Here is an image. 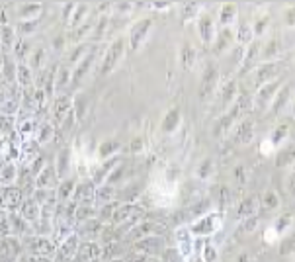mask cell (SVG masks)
Masks as SVG:
<instances>
[{
  "mask_svg": "<svg viewBox=\"0 0 295 262\" xmlns=\"http://www.w3.org/2000/svg\"><path fill=\"white\" fill-rule=\"evenodd\" d=\"M35 83V77H33V70L29 69L27 63H18V70H16V84L20 88H31Z\"/></svg>",
  "mask_w": 295,
  "mask_h": 262,
  "instance_id": "cell-13",
  "label": "cell"
},
{
  "mask_svg": "<svg viewBox=\"0 0 295 262\" xmlns=\"http://www.w3.org/2000/svg\"><path fill=\"white\" fill-rule=\"evenodd\" d=\"M123 51H125V38H118V40H114L112 45L107 47L104 61H102V67H100V77L109 74L112 70L116 69V65L120 63V59L123 57Z\"/></svg>",
  "mask_w": 295,
  "mask_h": 262,
  "instance_id": "cell-1",
  "label": "cell"
},
{
  "mask_svg": "<svg viewBox=\"0 0 295 262\" xmlns=\"http://www.w3.org/2000/svg\"><path fill=\"white\" fill-rule=\"evenodd\" d=\"M16 125H18L16 116H0V135L8 141L16 133Z\"/></svg>",
  "mask_w": 295,
  "mask_h": 262,
  "instance_id": "cell-20",
  "label": "cell"
},
{
  "mask_svg": "<svg viewBox=\"0 0 295 262\" xmlns=\"http://www.w3.org/2000/svg\"><path fill=\"white\" fill-rule=\"evenodd\" d=\"M70 77H72V72H70V67L67 65H61V67H57V74H55V92H57V96L67 88L68 81H70Z\"/></svg>",
  "mask_w": 295,
  "mask_h": 262,
  "instance_id": "cell-17",
  "label": "cell"
},
{
  "mask_svg": "<svg viewBox=\"0 0 295 262\" xmlns=\"http://www.w3.org/2000/svg\"><path fill=\"white\" fill-rule=\"evenodd\" d=\"M287 98H289V86H282V90H280V92L276 94V98H274V104H272V111H274V114H278V111H280L283 108V106H285Z\"/></svg>",
  "mask_w": 295,
  "mask_h": 262,
  "instance_id": "cell-33",
  "label": "cell"
},
{
  "mask_svg": "<svg viewBox=\"0 0 295 262\" xmlns=\"http://www.w3.org/2000/svg\"><path fill=\"white\" fill-rule=\"evenodd\" d=\"M68 163H70V149L68 147H63L59 155H57V170H59V174L61 176H65V172H67L68 168Z\"/></svg>",
  "mask_w": 295,
  "mask_h": 262,
  "instance_id": "cell-31",
  "label": "cell"
},
{
  "mask_svg": "<svg viewBox=\"0 0 295 262\" xmlns=\"http://www.w3.org/2000/svg\"><path fill=\"white\" fill-rule=\"evenodd\" d=\"M14 176H16V165L14 163H6V165L2 166V170H0V182L8 184Z\"/></svg>",
  "mask_w": 295,
  "mask_h": 262,
  "instance_id": "cell-38",
  "label": "cell"
},
{
  "mask_svg": "<svg viewBox=\"0 0 295 262\" xmlns=\"http://www.w3.org/2000/svg\"><path fill=\"white\" fill-rule=\"evenodd\" d=\"M264 239H266V243H276L278 241V229H266V233H264Z\"/></svg>",
  "mask_w": 295,
  "mask_h": 262,
  "instance_id": "cell-45",
  "label": "cell"
},
{
  "mask_svg": "<svg viewBox=\"0 0 295 262\" xmlns=\"http://www.w3.org/2000/svg\"><path fill=\"white\" fill-rule=\"evenodd\" d=\"M0 81H2V55H0Z\"/></svg>",
  "mask_w": 295,
  "mask_h": 262,
  "instance_id": "cell-53",
  "label": "cell"
},
{
  "mask_svg": "<svg viewBox=\"0 0 295 262\" xmlns=\"http://www.w3.org/2000/svg\"><path fill=\"white\" fill-rule=\"evenodd\" d=\"M198 29H200L201 42L203 43H211L215 38H217V31H215V22H213V18H211L209 14L200 16V20H198Z\"/></svg>",
  "mask_w": 295,
  "mask_h": 262,
  "instance_id": "cell-12",
  "label": "cell"
},
{
  "mask_svg": "<svg viewBox=\"0 0 295 262\" xmlns=\"http://www.w3.org/2000/svg\"><path fill=\"white\" fill-rule=\"evenodd\" d=\"M180 124H182V114H180L178 108H172L162 120V131L164 133H172L180 127Z\"/></svg>",
  "mask_w": 295,
  "mask_h": 262,
  "instance_id": "cell-16",
  "label": "cell"
},
{
  "mask_svg": "<svg viewBox=\"0 0 295 262\" xmlns=\"http://www.w3.org/2000/svg\"><path fill=\"white\" fill-rule=\"evenodd\" d=\"M278 51H280V42L278 40H270L266 43V47H264V51H260V57L262 59H274L278 55Z\"/></svg>",
  "mask_w": 295,
  "mask_h": 262,
  "instance_id": "cell-36",
  "label": "cell"
},
{
  "mask_svg": "<svg viewBox=\"0 0 295 262\" xmlns=\"http://www.w3.org/2000/svg\"><path fill=\"white\" fill-rule=\"evenodd\" d=\"M88 4H77V8H75V12H72V18H70V22H68V26L75 29V28H79L81 24H84L86 20V14H88Z\"/></svg>",
  "mask_w": 295,
  "mask_h": 262,
  "instance_id": "cell-27",
  "label": "cell"
},
{
  "mask_svg": "<svg viewBox=\"0 0 295 262\" xmlns=\"http://www.w3.org/2000/svg\"><path fill=\"white\" fill-rule=\"evenodd\" d=\"M72 250H75V241H68L67 247H65V250L61 252V258H68V256L72 254Z\"/></svg>",
  "mask_w": 295,
  "mask_h": 262,
  "instance_id": "cell-49",
  "label": "cell"
},
{
  "mask_svg": "<svg viewBox=\"0 0 295 262\" xmlns=\"http://www.w3.org/2000/svg\"><path fill=\"white\" fill-rule=\"evenodd\" d=\"M41 24V18L38 20H27V22H18V26H16V35H20V38H24L26 40L27 35H31V33H35V29L40 28Z\"/></svg>",
  "mask_w": 295,
  "mask_h": 262,
  "instance_id": "cell-23",
  "label": "cell"
},
{
  "mask_svg": "<svg viewBox=\"0 0 295 262\" xmlns=\"http://www.w3.org/2000/svg\"><path fill=\"white\" fill-rule=\"evenodd\" d=\"M268 22H270V18L268 16H260L258 20H256V24H254V28H252V31H254V35H262L264 31H266V26H268Z\"/></svg>",
  "mask_w": 295,
  "mask_h": 262,
  "instance_id": "cell-41",
  "label": "cell"
},
{
  "mask_svg": "<svg viewBox=\"0 0 295 262\" xmlns=\"http://www.w3.org/2000/svg\"><path fill=\"white\" fill-rule=\"evenodd\" d=\"M217 77H219V69H217V65L211 63L207 69L203 70V77H201V100H207V98L213 94V88L215 84H217Z\"/></svg>",
  "mask_w": 295,
  "mask_h": 262,
  "instance_id": "cell-7",
  "label": "cell"
},
{
  "mask_svg": "<svg viewBox=\"0 0 295 262\" xmlns=\"http://www.w3.org/2000/svg\"><path fill=\"white\" fill-rule=\"evenodd\" d=\"M254 137V127H252V122L250 120H246V122H242L239 125V129H237V143H242V145H246V143H250Z\"/></svg>",
  "mask_w": 295,
  "mask_h": 262,
  "instance_id": "cell-24",
  "label": "cell"
},
{
  "mask_svg": "<svg viewBox=\"0 0 295 262\" xmlns=\"http://www.w3.org/2000/svg\"><path fill=\"white\" fill-rule=\"evenodd\" d=\"M180 59H182V65H184V69H192L194 65H196V49L190 45V43H184V47H182V51H180Z\"/></svg>",
  "mask_w": 295,
  "mask_h": 262,
  "instance_id": "cell-29",
  "label": "cell"
},
{
  "mask_svg": "<svg viewBox=\"0 0 295 262\" xmlns=\"http://www.w3.org/2000/svg\"><path fill=\"white\" fill-rule=\"evenodd\" d=\"M81 196H90V194H92V186H90V184H82L81 186Z\"/></svg>",
  "mask_w": 295,
  "mask_h": 262,
  "instance_id": "cell-50",
  "label": "cell"
},
{
  "mask_svg": "<svg viewBox=\"0 0 295 262\" xmlns=\"http://www.w3.org/2000/svg\"><path fill=\"white\" fill-rule=\"evenodd\" d=\"M12 51H14V57L20 63H24V59H27V57L31 55V43L27 42V40H24V38H18Z\"/></svg>",
  "mask_w": 295,
  "mask_h": 262,
  "instance_id": "cell-25",
  "label": "cell"
},
{
  "mask_svg": "<svg viewBox=\"0 0 295 262\" xmlns=\"http://www.w3.org/2000/svg\"><path fill=\"white\" fill-rule=\"evenodd\" d=\"M285 24H287V26H295V6L285 12Z\"/></svg>",
  "mask_w": 295,
  "mask_h": 262,
  "instance_id": "cell-48",
  "label": "cell"
},
{
  "mask_svg": "<svg viewBox=\"0 0 295 262\" xmlns=\"http://www.w3.org/2000/svg\"><path fill=\"white\" fill-rule=\"evenodd\" d=\"M88 51H90L88 43H79V45H77V47H75V49H72V51L68 53L67 63H65V65H67V67H72V69H75V65H77V63H79V61H81L82 57L86 55Z\"/></svg>",
  "mask_w": 295,
  "mask_h": 262,
  "instance_id": "cell-26",
  "label": "cell"
},
{
  "mask_svg": "<svg viewBox=\"0 0 295 262\" xmlns=\"http://www.w3.org/2000/svg\"><path fill=\"white\" fill-rule=\"evenodd\" d=\"M217 258V250L213 247H205V262H213Z\"/></svg>",
  "mask_w": 295,
  "mask_h": 262,
  "instance_id": "cell-47",
  "label": "cell"
},
{
  "mask_svg": "<svg viewBox=\"0 0 295 262\" xmlns=\"http://www.w3.org/2000/svg\"><path fill=\"white\" fill-rule=\"evenodd\" d=\"M16 45V29L10 24H0V55H8Z\"/></svg>",
  "mask_w": 295,
  "mask_h": 262,
  "instance_id": "cell-8",
  "label": "cell"
},
{
  "mask_svg": "<svg viewBox=\"0 0 295 262\" xmlns=\"http://www.w3.org/2000/svg\"><path fill=\"white\" fill-rule=\"evenodd\" d=\"M233 38H235V33H233V29L231 28H223L219 33H217V43H215V53H223L225 49H227L231 42H233Z\"/></svg>",
  "mask_w": 295,
  "mask_h": 262,
  "instance_id": "cell-22",
  "label": "cell"
},
{
  "mask_svg": "<svg viewBox=\"0 0 295 262\" xmlns=\"http://www.w3.org/2000/svg\"><path fill=\"white\" fill-rule=\"evenodd\" d=\"M237 12H239V8L233 2H227V4L221 6V10H219V22L223 24V28H229L237 20Z\"/></svg>",
  "mask_w": 295,
  "mask_h": 262,
  "instance_id": "cell-19",
  "label": "cell"
},
{
  "mask_svg": "<svg viewBox=\"0 0 295 262\" xmlns=\"http://www.w3.org/2000/svg\"><path fill=\"white\" fill-rule=\"evenodd\" d=\"M285 133H287L285 125H280V127H278V129H276L274 133H272V137H270V141L274 143V147H276V145H280V141H282V139L285 137Z\"/></svg>",
  "mask_w": 295,
  "mask_h": 262,
  "instance_id": "cell-43",
  "label": "cell"
},
{
  "mask_svg": "<svg viewBox=\"0 0 295 262\" xmlns=\"http://www.w3.org/2000/svg\"><path fill=\"white\" fill-rule=\"evenodd\" d=\"M72 110V98L70 94H59V96H55L53 100V106H51V124L59 129L61 124L65 122V118H67L68 114Z\"/></svg>",
  "mask_w": 295,
  "mask_h": 262,
  "instance_id": "cell-3",
  "label": "cell"
},
{
  "mask_svg": "<svg viewBox=\"0 0 295 262\" xmlns=\"http://www.w3.org/2000/svg\"><path fill=\"white\" fill-rule=\"evenodd\" d=\"M4 141H6V139H4V137H2V135H0V149L4 147Z\"/></svg>",
  "mask_w": 295,
  "mask_h": 262,
  "instance_id": "cell-54",
  "label": "cell"
},
{
  "mask_svg": "<svg viewBox=\"0 0 295 262\" xmlns=\"http://www.w3.org/2000/svg\"><path fill=\"white\" fill-rule=\"evenodd\" d=\"M219 225H221L219 215H217V213H211V215H205L203 219L198 221L190 231L196 235H209V233H213L215 229H219Z\"/></svg>",
  "mask_w": 295,
  "mask_h": 262,
  "instance_id": "cell-10",
  "label": "cell"
},
{
  "mask_svg": "<svg viewBox=\"0 0 295 262\" xmlns=\"http://www.w3.org/2000/svg\"><path fill=\"white\" fill-rule=\"evenodd\" d=\"M116 149H120V143L116 141V139H112V141H106L102 147H100V157H106V155H109V153H114Z\"/></svg>",
  "mask_w": 295,
  "mask_h": 262,
  "instance_id": "cell-42",
  "label": "cell"
},
{
  "mask_svg": "<svg viewBox=\"0 0 295 262\" xmlns=\"http://www.w3.org/2000/svg\"><path fill=\"white\" fill-rule=\"evenodd\" d=\"M79 260L81 262H96L98 260V248L94 245H86L82 247V250L79 252Z\"/></svg>",
  "mask_w": 295,
  "mask_h": 262,
  "instance_id": "cell-35",
  "label": "cell"
},
{
  "mask_svg": "<svg viewBox=\"0 0 295 262\" xmlns=\"http://www.w3.org/2000/svg\"><path fill=\"white\" fill-rule=\"evenodd\" d=\"M176 241H178V248H180V256L190 258L194 252V239H192V231L182 227L176 231Z\"/></svg>",
  "mask_w": 295,
  "mask_h": 262,
  "instance_id": "cell-11",
  "label": "cell"
},
{
  "mask_svg": "<svg viewBox=\"0 0 295 262\" xmlns=\"http://www.w3.org/2000/svg\"><path fill=\"white\" fill-rule=\"evenodd\" d=\"M260 49H262V43L256 42V40L248 45V49H244V59H242V63H241V65H244V67L241 69L242 74H244V72H248L250 69H254V67H258Z\"/></svg>",
  "mask_w": 295,
  "mask_h": 262,
  "instance_id": "cell-9",
  "label": "cell"
},
{
  "mask_svg": "<svg viewBox=\"0 0 295 262\" xmlns=\"http://www.w3.org/2000/svg\"><path fill=\"white\" fill-rule=\"evenodd\" d=\"M280 69H282V65H280L278 61H266V63L258 65V67H256V72H254V84L260 88V86H264V84L274 83V81L278 79Z\"/></svg>",
  "mask_w": 295,
  "mask_h": 262,
  "instance_id": "cell-4",
  "label": "cell"
},
{
  "mask_svg": "<svg viewBox=\"0 0 295 262\" xmlns=\"http://www.w3.org/2000/svg\"><path fill=\"white\" fill-rule=\"evenodd\" d=\"M260 153L262 155H270V153H274V143L266 139V141H262V145H260Z\"/></svg>",
  "mask_w": 295,
  "mask_h": 262,
  "instance_id": "cell-46",
  "label": "cell"
},
{
  "mask_svg": "<svg viewBox=\"0 0 295 262\" xmlns=\"http://www.w3.org/2000/svg\"><path fill=\"white\" fill-rule=\"evenodd\" d=\"M55 133H57V127H55L51 122H41L40 127H38V131H35L33 141H35L38 145H43V143H53Z\"/></svg>",
  "mask_w": 295,
  "mask_h": 262,
  "instance_id": "cell-14",
  "label": "cell"
},
{
  "mask_svg": "<svg viewBox=\"0 0 295 262\" xmlns=\"http://www.w3.org/2000/svg\"><path fill=\"white\" fill-rule=\"evenodd\" d=\"M16 70H18V63H14L10 55L2 57V81L8 84L16 83Z\"/></svg>",
  "mask_w": 295,
  "mask_h": 262,
  "instance_id": "cell-18",
  "label": "cell"
},
{
  "mask_svg": "<svg viewBox=\"0 0 295 262\" xmlns=\"http://www.w3.org/2000/svg\"><path fill=\"white\" fill-rule=\"evenodd\" d=\"M141 143H143L141 137H137L135 141H131V149H133V151H139V149H141Z\"/></svg>",
  "mask_w": 295,
  "mask_h": 262,
  "instance_id": "cell-52",
  "label": "cell"
},
{
  "mask_svg": "<svg viewBox=\"0 0 295 262\" xmlns=\"http://www.w3.org/2000/svg\"><path fill=\"white\" fill-rule=\"evenodd\" d=\"M107 26H109V16H100V20H96V28H94V38L100 40L104 33L107 31Z\"/></svg>",
  "mask_w": 295,
  "mask_h": 262,
  "instance_id": "cell-37",
  "label": "cell"
},
{
  "mask_svg": "<svg viewBox=\"0 0 295 262\" xmlns=\"http://www.w3.org/2000/svg\"><path fill=\"white\" fill-rule=\"evenodd\" d=\"M94 26H96V18H90L88 22H84V24H81L79 28H75V33L70 35V40H72V42H81L82 38H86L88 33L94 31Z\"/></svg>",
  "mask_w": 295,
  "mask_h": 262,
  "instance_id": "cell-28",
  "label": "cell"
},
{
  "mask_svg": "<svg viewBox=\"0 0 295 262\" xmlns=\"http://www.w3.org/2000/svg\"><path fill=\"white\" fill-rule=\"evenodd\" d=\"M237 96V83L235 81H229L227 86L223 88V92H221V100H223V106H229L233 100Z\"/></svg>",
  "mask_w": 295,
  "mask_h": 262,
  "instance_id": "cell-34",
  "label": "cell"
},
{
  "mask_svg": "<svg viewBox=\"0 0 295 262\" xmlns=\"http://www.w3.org/2000/svg\"><path fill=\"white\" fill-rule=\"evenodd\" d=\"M283 86V83L280 79H276L274 83H268L264 84V86H260L258 88V94H256V100H254V108L258 111H266L272 108V104H274V98L276 94L280 92V88Z\"/></svg>",
  "mask_w": 295,
  "mask_h": 262,
  "instance_id": "cell-2",
  "label": "cell"
},
{
  "mask_svg": "<svg viewBox=\"0 0 295 262\" xmlns=\"http://www.w3.org/2000/svg\"><path fill=\"white\" fill-rule=\"evenodd\" d=\"M43 63H45V47H35L33 51H31V55H29V61H27V65H29V69L33 70V72H41L43 70Z\"/></svg>",
  "mask_w": 295,
  "mask_h": 262,
  "instance_id": "cell-21",
  "label": "cell"
},
{
  "mask_svg": "<svg viewBox=\"0 0 295 262\" xmlns=\"http://www.w3.org/2000/svg\"><path fill=\"white\" fill-rule=\"evenodd\" d=\"M293 111H295V106H293Z\"/></svg>",
  "mask_w": 295,
  "mask_h": 262,
  "instance_id": "cell-56",
  "label": "cell"
},
{
  "mask_svg": "<svg viewBox=\"0 0 295 262\" xmlns=\"http://www.w3.org/2000/svg\"><path fill=\"white\" fill-rule=\"evenodd\" d=\"M75 8H77V4H72V2H68V4H65V6H63V20H65L67 24L70 22V18H72Z\"/></svg>",
  "mask_w": 295,
  "mask_h": 262,
  "instance_id": "cell-44",
  "label": "cell"
},
{
  "mask_svg": "<svg viewBox=\"0 0 295 262\" xmlns=\"http://www.w3.org/2000/svg\"><path fill=\"white\" fill-rule=\"evenodd\" d=\"M96 55H98V47H90V51L86 53V55L82 57L81 61L75 65V69H72V77H70V81L72 84H79L84 79V74L88 72V70L92 69V65L96 63Z\"/></svg>",
  "mask_w": 295,
  "mask_h": 262,
  "instance_id": "cell-6",
  "label": "cell"
},
{
  "mask_svg": "<svg viewBox=\"0 0 295 262\" xmlns=\"http://www.w3.org/2000/svg\"><path fill=\"white\" fill-rule=\"evenodd\" d=\"M151 28H153V20H151V18H143V20L135 22L133 26H131V31H129V43H131L133 49H139L143 43L147 42Z\"/></svg>",
  "mask_w": 295,
  "mask_h": 262,
  "instance_id": "cell-5",
  "label": "cell"
},
{
  "mask_svg": "<svg viewBox=\"0 0 295 262\" xmlns=\"http://www.w3.org/2000/svg\"><path fill=\"white\" fill-rule=\"evenodd\" d=\"M198 12H200V4H196V2H186V4H182V16H184V20L196 18Z\"/></svg>",
  "mask_w": 295,
  "mask_h": 262,
  "instance_id": "cell-39",
  "label": "cell"
},
{
  "mask_svg": "<svg viewBox=\"0 0 295 262\" xmlns=\"http://www.w3.org/2000/svg\"><path fill=\"white\" fill-rule=\"evenodd\" d=\"M41 165H43V155H41V157H38V159L33 161V165H31V170H33V172H38V168H41Z\"/></svg>",
  "mask_w": 295,
  "mask_h": 262,
  "instance_id": "cell-51",
  "label": "cell"
},
{
  "mask_svg": "<svg viewBox=\"0 0 295 262\" xmlns=\"http://www.w3.org/2000/svg\"><path fill=\"white\" fill-rule=\"evenodd\" d=\"M86 104H88V100H86L84 94H77V96L72 98V110H75V116H77V122H81L82 118H84Z\"/></svg>",
  "mask_w": 295,
  "mask_h": 262,
  "instance_id": "cell-32",
  "label": "cell"
},
{
  "mask_svg": "<svg viewBox=\"0 0 295 262\" xmlns=\"http://www.w3.org/2000/svg\"><path fill=\"white\" fill-rule=\"evenodd\" d=\"M237 42L241 47H248L250 43L254 42V31H252V26H248V24H244L239 28V33H237Z\"/></svg>",
  "mask_w": 295,
  "mask_h": 262,
  "instance_id": "cell-30",
  "label": "cell"
},
{
  "mask_svg": "<svg viewBox=\"0 0 295 262\" xmlns=\"http://www.w3.org/2000/svg\"><path fill=\"white\" fill-rule=\"evenodd\" d=\"M29 248H31V252H35V254H51V252H53V247H51L47 241H35Z\"/></svg>",
  "mask_w": 295,
  "mask_h": 262,
  "instance_id": "cell-40",
  "label": "cell"
},
{
  "mask_svg": "<svg viewBox=\"0 0 295 262\" xmlns=\"http://www.w3.org/2000/svg\"><path fill=\"white\" fill-rule=\"evenodd\" d=\"M18 12V18L20 22H27V20H38L41 14V4H35V2H27V4H20L16 8Z\"/></svg>",
  "mask_w": 295,
  "mask_h": 262,
  "instance_id": "cell-15",
  "label": "cell"
},
{
  "mask_svg": "<svg viewBox=\"0 0 295 262\" xmlns=\"http://www.w3.org/2000/svg\"><path fill=\"white\" fill-rule=\"evenodd\" d=\"M27 262H45V260H38V258H31V260H27Z\"/></svg>",
  "mask_w": 295,
  "mask_h": 262,
  "instance_id": "cell-55",
  "label": "cell"
}]
</instances>
